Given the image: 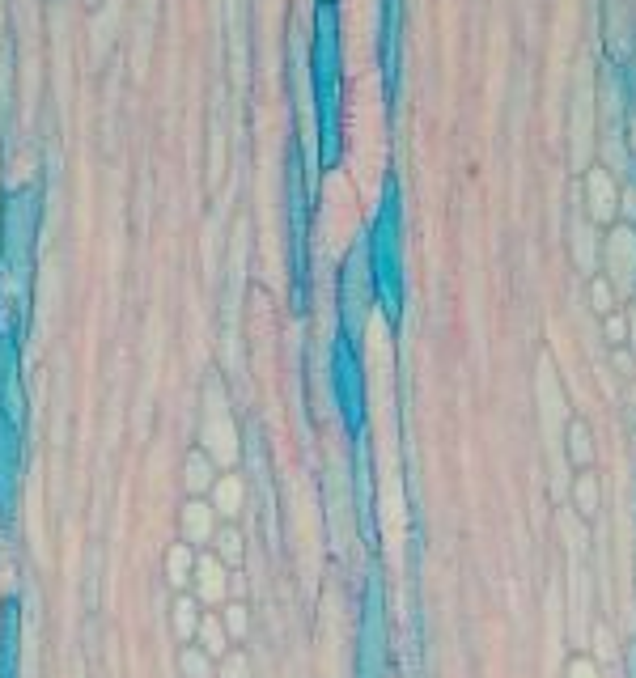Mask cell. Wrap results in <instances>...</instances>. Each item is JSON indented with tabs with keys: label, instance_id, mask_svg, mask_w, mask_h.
Wrapping results in <instances>:
<instances>
[{
	"label": "cell",
	"instance_id": "obj_1",
	"mask_svg": "<svg viewBox=\"0 0 636 678\" xmlns=\"http://www.w3.org/2000/svg\"><path fill=\"white\" fill-rule=\"evenodd\" d=\"M539 412H543V445L552 454V471H556V492H564V395L556 386V369L552 361H539Z\"/></svg>",
	"mask_w": 636,
	"mask_h": 678
},
{
	"label": "cell",
	"instance_id": "obj_2",
	"mask_svg": "<svg viewBox=\"0 0 636 678\" xmlns=\"http://www.w3.org/2000/svg\"><path fill=\"white\" fill-rule=\"evenodd\" d=\"M607 284L615 293H632L636 289V234L628 225L611 229L607 238Z\"/></svg>",
	"mask_w": 636,
	"mask_h": 678
},
{
	"label": "cell",
	"instance_id": "obj_3",
	"mask_svg": "<svg viewBox=\"0 0 636 678\" xmlns=\"http://www.w3.org/2000/svg\"><path fill=\"white\" fill-rule=\"evenodd\" d=\"M217 509H212L204 496H196V501H187L183 509V534H187V547H204L217 539Z\"/></svg>",
	"mask_w": 636,
	"mask_h": 678
},
{
	"label": "cell",
	"instance_id": "obj_4",
	"mask_svg": "<svg viewBox=\"0 0 636 678\" xmlns=\"http://www.w3.org/2000/svg\"><path fill=\"white\" fill-rule=\"evenodd\" d=\"M586 200H590V221L598 225H607L615 217V183H611V174L607 170H590L586 174Z\"/></svg>",
	"mask_w": 636,
	"mask_h": 678
},
{
	"label": "cell",
	"instance_id": "obj_5",
	"mask_svg": "<svg viewBox=\"0 0 636 678\" xmlns=\"http://www.w3.org/2000/svg\"><path fill=\"white\" fill-rule=\"evenodd\" d=\"M586 153H590V89H581L577 106H573V157H577V166L586 162Z\"/></svg>",
	"mask_w": 636,
	"mask_h": 678
},
{
	"label": "cell",
	"instance_id": "obj_6",
	"mask_svg": "<svg viewBox=\"0 0 636 678\" xmlns=\"http://www.w3.org/2000/svg\"><path fill=\"white\" fill-rule=\"evenodd\" d=\"M225 564L217 556H196V581H200V598L212 602V598H221L225 590Z\"/></svg>",
	"mask_w": 636,
	"mask_h": 678
},
{
	"label": "cell",
	"instance_id": "obj_7",
	"mask_svg": "<svg viewBox=\"0 0 636 678\" xmlns=\"http://www.w3.org/2000/svg\"><path fill=\"white\" fill-rule=\"evenodd\" d=\"M212 509H217V517H234L238 505H242V484H238V475H221L217 484H212Z\"/></svg>",
	"mask_w": 636,
	"mask_h": 678
},
{
	"label": "cell",
	"instance_id": "obj_8",
	"mask_svg": "<svg viewBox=\"0 0 636 678\" xmlns=\"http://www.w3.org/2000/svg\"><path fill=\"white\" fill-rule=\"evenodd\" d=\"M166 573H170V585H174V590H187V585H191V573H196V556H191V547H187V543L170 547V556H166Z\"/></svg>",
	"mask_w": 636,
	"mask_h": 678
},
{
	"label": "cell",
	"instance_id": "obj_9",
	"mask_svg": "<svg viewBox=\"0 0 636 678\" xmlns=\"http://www.w3.org/2000/svg\"><path fill=\"white\" fill-rule=\"evenodd\" d=\"M564 454H569V462H577V467H586V462L594 458V450H590V428L581 424V420H573L569 428H564Z\"/></svg>",
	"mask_w": 636,
	"mask_h": 678
},
{
	"label": "cell",
	"instance_id": "obj_10",
	"mask_svg": "<svg viewBox=\"0 0 636 678\" xmlns=\"http://www.w3.org/2000/svg\"><path fill=\"white\" fill-rule=\"evenodd\" d=\"M196 636H200V645H204L208 657H225V636H229V632L221 628L217 615H204L200 628H196Z\"/></svg>",
	"mask_w": 636,
	"mask_h": 678
},
{
	"label": "cell",
	"instance_id": "obj_11",
	"mask_svg": "<svg viewBox=\"0 0 636 678\" xmlns=\"http://www.w3.org/2000/svg\"><path fill=\"white\" fill-rule=\"evenodd\" d=\"M212 484H217V475H212V462L204 454H191L187 458V488L191 492H212Z\"/></svg>",
	"mask_w": 636,
	"mask_h": 678
},
{
	"label": "cell",
	"instance_id": "obj_12",
	"mask_svg": "<svg viewBox=\"0 0 636 678\" xmlns=\"http://www.w3.org/2000/svg\"><path fill=\"white\" fill-rule=\"evenodd\" d=\"M179 670H183V678H212L217 674V666H212V657L204 649H183L179 653Z\"/></svg>",
	"mask_w": 636,
	"mask_h": 678
},
{
	"label": "cell",
	"instance_id": "obj_13",
	"mask_svg": "<svg viewBox=\"0 0 636 678\" xmlns=\"http://www.w3.org/2000/svg\"><path fill=\"white\" fill-rule=\"evenodd\" d=\"M573 255L581 263V272H594V234H590L586 221L573 225Z\"/></svg>",
	"mask_w": 636,
	"mask_h": 678
},
{
	"label": "cell",
	"instance_id": "obj_14",
	"mask_svg": "<svg viewBox=\"0 0 636 678\" xmlns=\"http://www.w3.org/2000/svg\"><path fill=\"white\" fill-rule=\"evenodd\" d=\"M196 628H200V619H196V598L183 594L179 602H174V632L187 640V636H196Z\"/></svg>",
	"mask_w": 636,
	"mask_h": 678
},
{
	"label": "cell",
	"instance_id": "obj_15",
	"mask_svg": "<svg viewBox=\"0 0 636 678\" xmlns=\"http://www.w3.org/2000/svg\"><path fill=\"white\" fill-rule=\"evenodd\" d=\"M212 543H217V560H221V564H238V560H242V539H238L234 526H221Z\"/></svg>",
	"mask_w": 636,
	"mask_h": 678
},
{
	"label": "cell",
	"instance_id": "obj_16",
	"mask_svg": "<svg viewBox=\"0 0 636 678\" xmlns=\"http://www.w3.org/2000/svg\"><path fill=\"white\" fill-rule=\"evenodd\" d=\"M573 496H577V509H581V517H594V513H598V479H594V475H581Z\"/></svg>",
	"mask_w": 636,
	"mask_h": 678
},
{
	"label": "cell",
	"instance_id": "obj_17",
	"mask_svg": "<svg viewBox=\"0 0 636 678\" xmlns=\"http://www.w3.org/2000/svg\"><path fill=\"white\" fill-rule=\"evenodd\" d=\"M594 310H603V314H611V306H615V289H611V284L607 280H594Z\"/></svg>",
	"mask_w": 636,
	"mask_h": 678
},
{
	"label": "cell",
	"instance_id": "obj_18",
	"mask_svg": "<svg viewBox=\"0 0 636 678\" xmlns=\"http://www.w3.org/2000/svg\"><path fill=\"white\" fill-rule=\"evenodd\" d=\"M225 632L229 636H246V606H229V611H225Z\"/></svg>",
	"mask_w": 636,
	"mask_h": 678
},
{
	"label": "cell",
	"instance_id": "obj_19",
	"mask_svg": "<svg viewBox=\"0 0 636 678\" xmlns=\"http://www.w3.org/2000/svg\"><path fill=\"white\" fill-rule=\"evenodd\" d=\"M564 678H598V666L590 662V657H573V662L569 666H564Z\"/></svg>",
	"mask_w": 636,
	"mask_h": 678
},
{
	"label": "cell",
	"instance_id": "obj_20",
	"mask_svg": "<svg viewBox=\"0 0 636 678\" xmlns=\"http://www.w3.org/2000/svg\"><path fill=\"white\" fill-rule=\"evenodd\" d=\"M221 678H246V657H242V653H225Z\"/></svg>",
	"mask_w": 636,
	"mask_h": 678
},
{
	"label": "cell",
	"instance_id": "obj_21",
	"mask_svg": "<svg viewBox=\"0 0 636 678\" xmlns=\"http://www.w3.org/2000/svg\"><path fill=\"white\" fill-rule=\"evenodd\" d=\"M607 335H611V339H624V335H628V323H624V318H607Z\"/></svg>",
	"mask_w": 636,
	"mask_h": 678
},
{
	"label": "cell",
	"instance_id": "obj_22",
	"mask_svg": "<svg viewBox=\"0 0 636 678\" xmlns=\"http://www.w3.org/2000/svg\"><path fill=\"white\" fill-rule=\"evenodd\" d=\"M628 335H632V348H636V306H632V323H628Z\"/></svg>",
	"mask_w": 636,
	"mask_h": 678
}]
</instances>
